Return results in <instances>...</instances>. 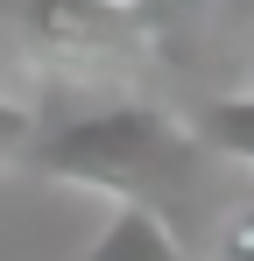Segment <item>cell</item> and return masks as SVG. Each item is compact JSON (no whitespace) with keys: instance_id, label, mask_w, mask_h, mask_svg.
<instances>
[{"instance_id":"obj_4","label":"cell","mask_w":254,"mask_h":261,"mask_svg":"<svg viewBox=\"0 0 254 261\" xmlns=\"http://www.w3.org/2000/svg\"><path fill=\"white\" fill-rule=\"evenodd\" d=\"M184 127L198 134L226 170H240L254 184V85L247 92H212V99H198V106L184 113Z\"/></svg>"},{"instance_id":"obj_3","label":"cell","mask_w":254,"mask_h":261,"mask_svg":"<svg viewBox=\"0 0 254 261\" xmlns=\"http://www.w3.org/2000/svg\"><path fill=\"white\" fill-rule=\"evenodd\" d=\"M78 261H205L191 240H176L156 212H141V205H113V219L99 226V240L85 247Z\"/></svg>"},{"instance_id":"obj_1","label":"cell","mask_w":254,"mask_h":261,"mask_svg":"<svg viewBox=\"0 0 254 261\" xmlns=\"http://www.w3.org/2000/svg\"><path fill=\"white\" fill-rule=\"evenodd\" d=\"M29 176L49 184H78V191H106L113 205H141L156 212L191 247L212 254L219 226L254 205V184L240 170H226L198 134L184 127V113H169L156 99L127 92L113 106H92V113H64V120H42L36 148H29Z\"/></svg>"},{"instance_id":"obj_2","label":"cell","mask_w":254,"mask_h":261,"mask_svg":"<svg viewBox=\"0 0 254 261\" xmlns=\"http://www.w3.org/2000/svg\"><path fill=\"white\" fill-rule=\"evenodd\" d=\"M21 43L57 85L64 78H120L127 64L148 57L141 29H134V0H29Z\"/></svg>"},{"instance_id":"obj_5","label":"cell","mask_w":254,"mask_h":261,"mask_svg":"<svg viewBox=\"0 0 254 261\" xmlns=\"http://www.w3.org/2000/svg\"><path fill=\"white\" fill-rule=\"evenodd\" d=\"M36 134H42V113L29 106V99H7V92H0V176L29 163Z\"/></svg>"}]
</instances>
